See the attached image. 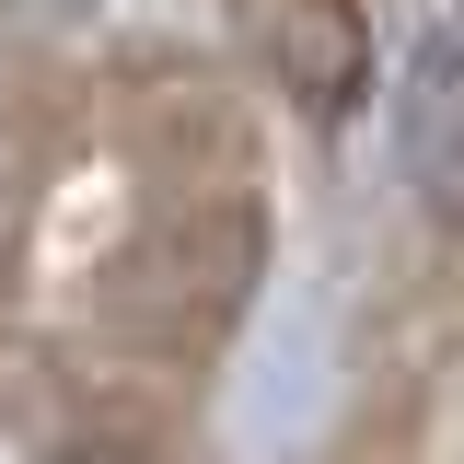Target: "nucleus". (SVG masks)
<instances>
[{
    "mask_svg": "<svg viewBox=\"0 0 464 464\" xmlns=\"http://www.w3.org/2000/svg\"><path fill=\"white\" fill-rule=\"evenodd\" d=\"M395 163H406V186H418V209L464 232V35H430V47L406 58Z\"/></svg>",
    "mask_w": 464,
    "mask_h": 464,
    "instance_id": "nucleus-1",
    "label": "nucleus"
},
{
    "mask_svg": "<svg viewBox=\"0 0 464 464\" xmlns=\"http://www.w3.org/2000/svg\"><path fill=\"white\" fill-rule=\"evenodd\" d=\"M58 464H151V453H128V441H82V453H58Z\"/></svg>",
    "mask_w": 464,
    "mask_h": 464,
    "instance_id": "nucleus-2",
    "label": "nucleus"
}]
</instances>
